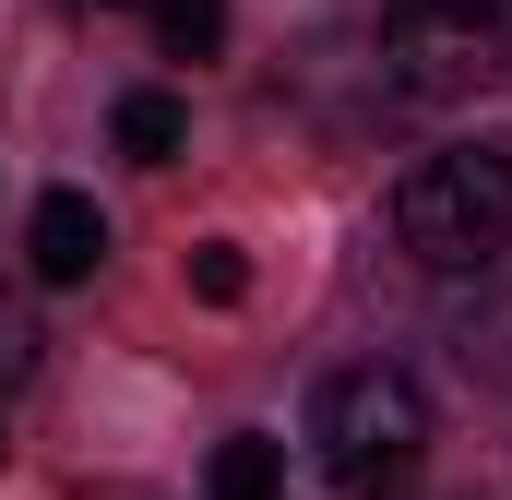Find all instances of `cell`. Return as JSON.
I'll return each instance as SVG.
<instances>
[{
    "label": "cell",
    "instance_id": "cell-4",
    "mask_svg": "<svg viewBox=\"0 0 512 500\" xmlns=\"http://www.w3.org/2000/svg\"><path fill=\"white\" fill-rule=\"evenodd\" d=\"M24 250H36V274H48V286H84V274L108 262V215H96L84 191H48V203H36V227H24Z\"/></svg>",
    "mask_w": 512,
    "mask_h": 500
},
{
    "label": "cell",
    "instance_id": "cell-10",
    "mask_svg": "<svg viewBox=\"0 0 512 500\" xmlns=\"http://www.w3.org/2000/svg\"><path fill=\"white\" fill-rule=\"evenodd\" d=\"M96 12H155V0H96Z\"/></svg>",
    "mask_w": 512,
    "mask_h": 500
},
{
    "label": "cell",
    "instance_id": "cell-9",
    "mask_svg": "<svg viewBox=\"0 0 512 500\" xmlns=\"http://www.w3.org/2000/svg\"><path fill=\"white\" fill-rule=\"evenodd\" d=\"M24 370H36V310H24V298L0 286V393H12Z\"/></svg>",
    "mask_w": 512,
    "mask_h": 500
},
{
    "label": "cell",
    "instance_id": "cell-8",
    "mask_svg": "<svg viewBox=\"0 0 512 500\" xmlns=\"http://www.w3.org/2000/svg\"><path fill=\"white\" fill-rule=\"evenodd\" d=\"M191 298H215V310H239V298H251V262H239L227 239H203V250H191Z\"/></svg>",
    "mask_w": 512,
    "mask_h": 500
},
{
    "label": "cell",
    "instance_id": "cell-7",
    "mask_svg": "<svg viewBox=\"0 0 512 500\" xmlns=\"http://www.w3.org/2000/svg\"><path fill=\"white\" fill-rule=\"evenodd\" d=\"M155 36H167V60H215L227 48V0H155Z\"/></svg>",
    "mask_w": 512,
    "mask_h": 500
},
{
    "label": "cell",
    "instance_id": "cell-6",
    "mask_svg": "<svg viewBox=\"0 0 512 500\" xmlns=\"http://www.w3.org/2000/svg\"><path fill=\"white\" fill-rule=\"evenodd\" d=\"M203 500H286V441H262V429L215 441V465H203Z\"/></svg>",
    "mask_w": 512,
    "mask_h": 500
},
{
    "label": "cell",
    "instance_id": "cell-2",
    "mask_svg": "<svg viewBox=\"0 0 512 500\" xmlns=\"http://www.w3.org/2000/svg\"><path fill=\"white\" fill-rule=\"evenodd\" d=\"M393 239H405V262H429V274H489L512 250V155L501 143L417 155L405 191H393Z\"/></svg>",
    "mask_w": 512,
    "mask_h": 500
},
{
    "label": "cell",
    "instance_id": "cell-5",
    "mask_svg": "<svg viewBox=\"0 0 512 500\" xmlns=\"http://www.w3.org/2000/svg\"><path fill=\"white\" fill-rule=\"evenodd\" d=\"M108 143H120L131 167H167V155H179V143H191V108H179V96H167V84H131L120 108H108Z\"/></svg>",
    "mask_w": 512,
    "mask_h": 500
},
{
    "label": "cell",
    "instance_id": "cell-1",
    "mask_svg": "<svg viewBox=\"0 0 512 500\" xmlns=\"http://www.w3.org/2000/svg\"><path fill=\"white\" fill-rule=\"evenodd\" d=\"M310 465H322L334 500H393L429 465V393H417V370H393V358L334 370L310 393Z\"/></svg>",
    "mask_w": 512,
    "mask_h": 500
},
{
    "label": "cell",
    "instance_id": "cell-3",
    "mask_svg": "<svg viewBox=\"0 0 512 500\" xmlns=\"http://www.w3.org/2000/svg\"><path fill=\"white\" fill-rule=\"evenodd\" d=\"M501 60V0H382V84L405 108L477 96Z\"/></svg>",
    "mask_w": 512,
    "mask_h": 500
}]
</instances>
